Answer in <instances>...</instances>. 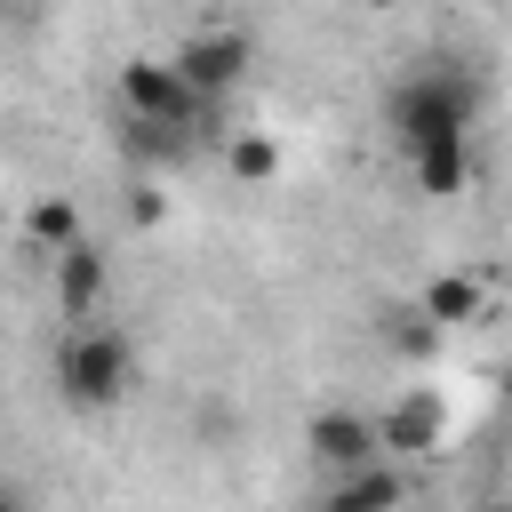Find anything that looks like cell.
<instances>
[{
    "label": "cell",
    "instance_id": "obj_11",
    "mask_svg": "<svg viewBox=\"0 0 512 512\" xmlns=\"http://www.w3.org/2000/svg\"><path fill=\"white\" fill-rule=\"evenodd\" d=\"M24 232H32V240H40L48 256H56V248H72V240H80V208L48 192V200H32V216H24Z\"/></svg>",
    "mask_w": 512,
    "mask_h": 512
},
{
    "label": "cell",
    "instance_id": "obj_4",
    "mask_svg": "<svg viewBox=\"0 0 512 512\" xmlns=\"http://www.w3.org/2000/svg\"><path fill=\"white\" fill-rule=\"evenodd\" d=\"M176 72L216 104V96H232V88L256 72V40H248L240 24H208V32H192V40L176 48Z\"/></svg>",
    "mask_w": 512,
    "mask_h": 512
},
{
    "label": "cell",
    "instance_id": "obj_8",
    "mask_svg": "<svg viewBox=\"0 0 512 512\" xmlns=\"http://www.w3.org/2000/svg\"><path fill=\"white\" fill-rule=\"evenodd\" d=\"M400 472H392V456H376V464H360V472H336L328 480V496H320V512H400Z\"/></svg>",
    "mask_w": 512,
    "mask_h": 512
},
{
    "label": "cell",
    "instance_id": "obj_3",
    "mask_svg": "<svg viewBox=\"0 0 512 512\" xmlns=\"http://www.w3.org/2000/svg\"><path fill=\"white\" fill-rule=\"evenodd\" d=\"M120 112L128 120H168V128H184V136H216L200 112H208V96L176 72V56H128L120 64Z\"/></svg>",
    "mask_w": 512,
    "mask_h": 512
},
{
    "label": "cell",
    "instance_id": "obj_9",
    "mask_svg": "<svg viewBox=\"0 0 512 512\" xmlns=\"http://www.w3.org/2000/svg\"><path fill=\"white\" fill-rule=\"evenodd\" d=\"M408 168H416V192H432V200L464 192V176H472L464 144H424V152H408Z\"/></svg>",
    "mask_w": 512,
    "mask_h": 512
},
{
    "label": "cell",
    "instance_id": "obj_7",
    "mask_svg": "<svg viewBox=\"0 0 512 512\" xmlns=\"http://www.w3.org/2000/svg\"><path fill=\"white\" fill-rule=\"evenodd\" d=\"M104 248L96 240H72V248H56V312L64 320H88L96 304H104Z\"/></svg>",
    "mask_w": 512,
    "mask_h": 512
},
{
    "label": "cell",
    "instance_id": "obj_5",
    "mask_svg": "<svg viewBox=\"0 0 512 512\" xmlns=\"http://www.w3.org/2000/svg\"><path fill=\"white\" fill-rule=\"evenodd\" d=\"M376 440H384V456H432V448L448 440V400H440L432 384H408L400 400H384Z\"/></svg>",
    "mask_w": 512,
    "mask_h": 512
},
{
    "label": "cell",
    "instance_id": "obj_6",
    "mask_svg": "<svg viewBox=\"0 0 512 512\" xmlns=\"http://www.w3.org/2000/svg\"><path fill=\"white\" fill-rule=\"evenodd\" d=\"M304 448H312V464H320L328 480H336V472H360V464L384 456L376 416H360V408H320V416L304 424Z\"/></svg>",
    "mask_w": 512,
    "mask_h": 512
},
{
    "label": "cell",
    "instance_id": "obj_14",
    "mask_svg": "<svg viewBox=\"0 0 512 512\" xmlns=\"http://www.w3.org/2000/svg\"><path fill=\"white\" fill-rule=\"evenodd\" d=\"M128 224H144V232H152V224H168V192H160L152 176H144V184H128Z\"/></svg>",
    "mask_w": 512,
    "mask_h": 512
},
{
    "label": "cell",
    "instance_id": "obj_15",
    "mask_svg": "<svg viewBox=\"0 0 512 512\" xmlns=\"http://www.w3.org/2000/svg\"><path fill=\"white\" fill-rule=\"evenodd\" d=\"M480 512H512V496H488V504H480Z\"/></svg>",
    "mask_w": 512,
    "mask_h": 512
},
{
    "label": "cell",
    "instance_id": "obj_1",
    "mask_svg": "<svg viewBox=\"0 0 512 512\" xmlns=\"http://www.w3.org/2000/svg\"><path fill=\"white\" fill-rule=\"evenodd\" d=\"M472 112H480V80L464 64H424V72L392 80V96H384V128L400 136V152L464 144L472 136Z\"/></svg>",
    "mask_w": 512,
    "mask_h": 512
},
{
    "label": "cell",
    "instance_id": "obj_2",
    "mask_svg": "<svg viewBox=\"0 0 512 512\" xmlns=\"http://www.w3.org/2000/svg\"><path fill=\"white\" fill-rule=\"evenodd\" d=\"M56 392L72 408H88V416L96 408H120L136 392V344L120 328H72L64 352H56Z\"/></svg>",
    "mask_w": 512,
    "mask_h": 512
},
{
    "label": "cell",
    "instance_id": "obj_10",
    "mask_svg": "<svg viewBox=\"0 0 512 512\" xmlns=\"http://www.w3.org/2000/svg\"><path fill=\"white\" fill-rule=\"evenodd\" d=\"M424 312H432L440 328H464V320H480V280H464V272H440V280L424 288Z\"/></svg>",
    "mask_w": 512,
    "mask_h": 512
},
{
    "label": "cell",
    "instance_id": "obj_12",
    "mask_svg": "<svg viewBox=\"0 0 512 512\" xmlns=\"http://www.w3.org/2000/svg\"><path fill=\"white\" fill-rule=\"evenodd\" d=\"M224 168H232L240 184H264V176L280 168V152H272V136H256V128H240V136L224 144Z\"/></svg>",
    "mask_w": 512,
    "mask_h": 512
},
{
    "label": "cell",
    "instance_id": "obj_16",
    "mask_svg": "<svg viewBox=\"0 0 512 512\" xmlns=\"http://www.w3.org/2000/svg\"><path fill=\"white\" fill-rule=\"evenodd\" d=\"M360 8H392V0H360Z\"/></svg>",
    "mask_w": 512,
    "mask_h": 512
},
{
    "label": "cell",
    "instance_id": "obj_13",
    "mask_svg": "<svg viewBox=\"0 0 512 512\" xmlns=\"http://www.w3.org/2000/svg\"><path fill=\"white\" fill-rule=\"evenodd\" d=\"M440 336H448V328H440V320H432L424 304L392 320V352H408V360H424V352H440Z\"/></svg>",
    "mask_w": 512,
    "mask_h": 512
}]
</instances>
